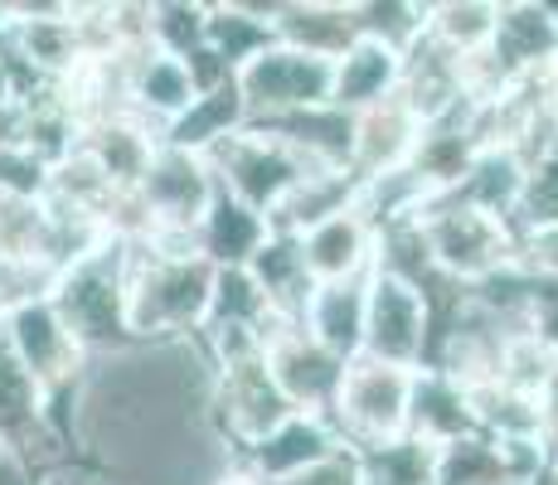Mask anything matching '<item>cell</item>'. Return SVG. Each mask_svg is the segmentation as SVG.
Returning a JSON list of instances; mask_svg holds the SVG:
<instances>
[{
	"instance_id": "cell-13",
	"label": "cell",
	"mask_w": 558,
	"mask_h": 485,
	"mask_svg": "<svg viewBox=\"0 0 558 485\" xmlns=\"http://www.w3.org/2000/svg\"><path fill=\"white\" fill-rule=\"evenodd\" d=\"M78 150L98 166V175L117 194H136V185L146 180V170H151V160L160 150V136L146 122H136V117L112 112V117H93V122H83Z\"/></svg>"
},
{
	"instance_id": "cell-34",
	"label": "cell",
	"mask_w": 558,
	"mask_h": 485,
	"mask_svg": "<svg viewBox=\"0 0 558 485\" xmlns=\"http://www.w3.org/2000/svg\"><path fill=\"white\" fill-rule=\"evenodd\" d=\"M524 330H530L534 340H544L549 350H558V282H554V277H534Z\"/></svg>"
},
{
	"instance_id": "cell-10",
	"label": "cell",
	"mask_w": 558,
	"mask_h": 485,
	"mask_svg": "<svg viewBox=\"0 0 558 485\" xmlns=\"http://www.w3.org/2000/svg\"><path fill=\"white\" fill-rule=\"evenodd\" d=\"M263 364H267L272 384L282 388V398L296 408V413H320V417H330L336 393H340L345 369H350L345 360H336L330 350H320L296 320H277L272 326Z\"/></svg>"
},
{
	"instance_id": "cell-19",
	"label": "cell",
	"mask_w": 558,
	"mask_h": 485,
	"mask_svg": "<svg viewBox=\"0 0 558 485\" xmlns=\"http://www.w3.org/2000/svg\"><path fill=\"white\" fill-rule=\"evenodd\" d=\"M272 39L336 63L360 39L355 0H345V5H330V0H287V5L272 10Z\"/></svg>"
},
{
	"instance_id": "cell-29",
	"label": "cell",
	"mask_w": 558,
	"mask_h": 485,
	"mask_svg": "<svg viewBox=\"0 0 558 485\" xmlns=\"http://www.w3.org/2000/svg\"><path fill=\"white\" fill-rule=\"evenodd\" d=\"M272 326H277V311H272V301L263 296V287L253 282L248 267L214 272V296H209V320H204V330H263V336H272Z\"/></svg>"
},
{
	"instance_id": "cell-21",
	"label": "cell",
	"mask_w": 558,
	"mask_h": 485,
	"mask_svg": "<svg viewBox=\"0 0 558 485\" xmlns=\"http://www.w3.org/2000/svg\"><path fill=\"white\" fill-rule=\"evenodd\" d=\"M417 132H423V122L403 107V97H389V102L360 112L350 170H355L360 180H369V175H384V170L408 166V156H413V146H417Z\"/></svg>"
},
{
	"instance_id": "cell-12",
	"label": "cell",
	"mask_w": 558,
	"mask_h": 485,
	"mask_svg": "<svg viewBox=\"0 0 558 485\" xmlns=\"http://www.w3.org/2000/svg\"><path fill=\"white\" fill-rule=\"evenodd\" d=\"M302 243V263L311 272L316 287H330V282H364L379 263V233L364 223V214L350 204V209L330 214L326 223L316 229L296 233Z\"/></svg>"
},
{
	"instance_id": "cell-23",
	"label": "cell",
	"mask_w": 558,
	"mask_h": 485,
	"mask_svg": "<svg viewBox=\"0 0 558 485\" xmlns=\"http://www.w3.org/2000/svg\"><path fill=\"white\" fill-rule=\"evenodd\" d=\"M248 126V107L233 83H219V88L199 93L175 122L160 132V146H175V150H190V156H214L229 136H239Z\"/></svg>"
},
{
	"instance_id": "cell-17",
	"label": "cell",
	"mask_w": 558,
	"mask_h": 485,
	"mask_svg": "<svg viewBox=\"0 0 558 485\" xmlns=\"http://www.w3.org/2000/svg\"><path fill=\"white\" fill-rule=\"evenodd\" d=\"M267 233H272V223H267L263 214L219 190L195 223V253L214 267V272H229V267L253 263L257 247L267 243Z\"/></svg>"
},
{
	"instance_id": "cell-14",
	"label": "cell",
	"mask_w": 558,
	"mask_h": 485,
	"mask_svg": "<svg viewBox=\"0 0 558 485\" xmlns=\"http://www.w3.org/2000/svg\"><path fill=\"white\" fill-rule=\"evenodd\" d=\"M336 447H345V441H340V433L330 427V417L292 413V417H282L272 433L257 437L253 447H243L239 461L253 471V476H263L267 485H282V481H292L296 471H306V466H316L320 457H330Z\"/></svg>"
},
{
	"instance_id": "cell-22",
	"label": "cell",
	"mask_w": 558,
	"mask_h": 485,
	"mask_svg": "<svg viewBox=\"0 0 558 485\" xmlns=\"http://www.w3.org/2000/svg\"><path fill=\"white\" fill-rule=\"evenodd\" d=\"M524 185H530V166L520 160V150L486 146L476 160H471L466 175H461V185L447 190V194L461 204H471V209L490 214V219L514 223L520 219V204H524Z\"/></svg>"
},
{
	"instance_id": "cell-28",
	"label": "cell",
	"mask_w": 558,
	"mask_h": 485,
	"mask_svg": "<svg viewBox=\"0 0 558 485\" xmlns=\"http://www.w3.org/2000/svg\"><path fill=\"white\" fill-rule=\"evenodd\" d=\"M350 451L360 457V485H437V447L413 433Z\"/></svg>"
},
{
	"instance_id": "cell-30",
	"label": "cell",
	"mask_w": 558,
	"mask_h": 485,
	"mask_svg": "<svg viewBox=\"0 0 558 485\" xmlns=\"http://www.w3.org/2000/svg\"><path fill=\"white\" fill-rule=\"evenodd\" d=\"M355 25L360 39L408 53L427 29V5H413V0H355Z\"/></svg>"
},
{
	"instance_id": "cell-41",
	"label": "cell",
	"mask_w": 558,
	"mask_h": 485,
	"mask_svg": "<svg viewBox=\"0 0 558 485\" xmlns=\"http://www.w3.org/2000/svg\"><path fill=\"white\" fill-rule=\"evenodd\" d=\"M544 485H558V451H554V466H549V476H544Z\"/></svg>"
},
{
	"instance_id": "cell-6",
	"label": "cell",
	"mask_w": 558,
	"mask_h": 485,
	"mask_svg": "<svg viewBox=\"0 0 558 485\" xmlns=\"http://www.w3.org/2000/svg\"><path fill=\"white\" fill-rule=\"evenodd\" d=\"M204 160H209L219 190L233 194V199H243L248 209L263 214V219H272L277 204L311 175V166L296 156L292 146L277 142L272 132H263V126H253V122Z\"/></svg>"
},
{
	"instance_id": "cell-3",
	"label": "cell",
	"mask_w": 558,
	"mask_h": 485,
	"mask_svg": "<svg viewBox=\"0 0 558 485\" xmlns=\"http://www.w3.org/2000/svg\"><path fill=\"white\" fill-rule=\"evenodd\" d=\"M417 233L427 243L437 277L457 287H476L496 277L500 267L520 263V233L506 219L471 209V204L452 199V194H433L427 209L417 214Z\"/></svg>"
},
{
	"instance_id": "cell-37",
	"label": "cell",
	"mask_w": 558,
	"mask_h": 485,
	"mask_svg": "<svg viewBox=\"0 0 558 485\" xmlns=\"http://www.w3.org/2000/svg\"><path fill=\"white\" fill-rule=\"evenodd\" d=\"M534 413H539V433L558 451V369L544 379V388L534 393Z\"/></svg>"
},
{
	"instance_id": "cell-39",
	"label": "cell",
	"mask_w": 558,
	"mask_h": 485,
	"mask_svg": "<svg viewBox=\"0 0 558 485\" xmlns=\"http://www.w3.org/2000/svg\"><path fill=\"white\" fill-rule=\"evenodd\" d=\"M53 485H98V476L83 471L78 461H59V466H53Z\"/></svg>"
},
{
	"instance_id": "cell-35",
	"label": "cell",
	"mask_w": 558,
	"mask_h": 485,
	"mask_svg": "<svg viewBox=\"0 0 558 485\" xmlns=\"http://www.w3.org/2000/svg\"><path fill=\"white\" fill-rule=\"evenodd\" d=\"M282 485H360V457L350 447H336L330 457H320L316 466L296 471V476Z\"/></svg>"
},
{
	"instance_id": "cell-26",
	"label": "cell",
	"mask_w": 558,
	"mask_h": 485,
	"mask_svg": "<svg viewBox=\"0 0 558 485\" xmlns=\"http://www.w3.org/2000/svg\"><path fill=\"white\" fill-rule=\"evenodd\" d=\"M355 190H360V175L355 170H311V175L277 204V214L267 223L282 233H306L316 223H326L330 214L350 209L355 204Z\"/></svg>"
},
{
	"instance_id": "cell-42",
	"label": "cell",
	"mask_w": 558,
	"mask_h": 485,
	"mask_svg": "<svg viewBox=\"0 0 558 485\" xmlns=\"http://www.w3.org/2000/svg\"><path fill=\"white\" fill-rule=\"evenodd\" d=\"M539 485H544V481H539Z\"/></svg>"
},
{
	"instance_id": "cell-40",
	"label": "cell",
	"mask_w": 558,
	"mask_h": 485,
	"mask_svg": "<svg viewBox=\"0 0 558 485\" xmlns=\"http://www.w3.org/2000/svg\"><path fill=\"white\" fill-rule=\"evenodd\" d=\"M214 485H267V481H263V476H253V471L243 466V461H233V466L223 471V476L214 481Z\"/></svg>"
},
{
	"instance_id": "cell-18",
	"label": "cell",
	"mask_w": 558,
	"mask_h": 485,
	"mask_svg": "<svg viewBox=\"0 0 558 485\" xmlns=\"http://www.w3.org/2000/svg\"><path fill=\"white\" fill-rule=\"evenodd\" d=\"M408 433L423 437L427 447H452L461 437H476V408H471V388L437 369L413 374V408H408Z\"/></svg>"
},
{
	"instance_id": "cell-32",
	"label": "cell",
	"mask_w": 558,
	"mask_h": 485,
	"mask_svg": "<svg viewBox=\"0 0 558 485\" xmlns=\"http://www.w3.org/2000/svg\"><path fill=\"white\" fill-rule=\"evenodd\" d=\"M437 485H514L490 437H461L437 451Z\"/></svg>"
},
{
	"instance_id": "cell-8",
	"label": "cell",
	"mask_w": 558,
	"mask_h": 485,
	"mask_svg": "<svg viewBox=\"0 0 558 485\" xmlns=\"http://www.w3.org/2000/svg\"><path fill=\"white\" fill-rule=\"evenodd\" d=\"M413 374L379 360H355L345 369V384L330 408V427L345 447H374L408 433V408H413Z\"/></svg>"
},
{
	"instance_id": "cell-4",
	"label": "cell",
	"mask_w": 558,
	"mask_h": 485,
	"mask_svg": "<svg viewBox=\"0 0 558 485\" xmlns=\"http://www.w3.org/2000/svg\"><path fill=\"white\" fill-rule=\"evenodd\" d=\"M0 340L15 354V364L39 384V393L49 398L53 423L69 433V398L78 388L83 369H88V350L73 340L69 320L53 311L49 291L39 296H25L0 316Z\"/></svg>"
},
{
	"instance_id": "cell-36",
	"label": "cell",
	"mask_w": 558,
	"mask_h": 485,
	"mask_svg": "<svg viewBox=\"0 0 558 485\" xmlns=\"http://www.w3.org/2000/svg\"><path fill=\"white\" fill-rule=\"evenodd\" d=\"M0 485H53V471L29 457V451L0 441Z\"/></svg>"
},
{
	"instance_id": "cell-20",
	"label": "cell",
	"mask_w": 558,
	"mask_h": 485,
	"mask_svg": "<svg viewBox=\"0 0 558 485\" xmlns=\"http://www.w3.org/2000/svg\"><path fill=\"white\" fill-rule=\"evenodd\" d=\"M364 282H369V277H364ZM364 282L316 287L306 296L302 316H296V326H302L320 350H330L345 364L364 360Z\"/></svg>"
},
{
	"instance_id": "cell-16",
	"label": "cell",
	"mask_w": 558,
	"mask_h": 485,
	"mask_svg": "<svg viewBox=\"0 0 558 485\" xmlns=\"http://www.w3.org/2000/svg\"><path fill=\"white\" fill-rule=\"evenodd\" d=\"M403 83V53L374 45V39H355L336 63H330V107L345 117H360L369 107L399 97Z\"/></svg>"
},
{
	"instance_id": "cell-5",
	"label": "cell",
	"mask_w": 558,
	"mask_h": 485,
	"mask_svg": "<svg viewBox=\"0 0 558 485\" xmlns=\"http://www.w3.org/2000/svg\"><path fill=\"white\" fill-rule=\"evenodd\" d=\"M433 354V301L423 287L374 267L364 282V360L423 369Z\"/></svg>"
},
{
	"instance_id": "cell-2",
	"label": "cell",
	"mask_w": 558,
	"mask_h": 485,
	"mask_svg": "<svg viewBox=\"0 0 558 485\" xmlns=\"http://www.w3.org/2000/svg\"><path fill=\"white\" fill-rule=\"evenodd\" d=\"M126 272H132V243L112 233L49 282L53 311L69 320L73 340L88 350V360L136 344L132 326H126Z\"/></svg>"
},
{
	"instance_id": "cell-24",
	"label": "cell",
	"mask_w": 558,
	"mask_h": 485,
	"mask_svg": "<svg viewBox=\"0 0 558 485\" xmlns=\"http://www.w3.org/2000/svg\"><path fill=\"white\" fill-rule=\"evenodd\" d=\"M248 272H253V282L263 287V296L272 301L277 320H296L306 296L316 291V282H311V272L302 263V243H296V233H282V229L267 233V243L257 247Z\"/></svg>"
},
{
	"instance_id": "cell-15",
	"label": "cell",
	"mask_w": 558,
	"mask_h": 485,
	"mask_svg": "<svg viewBox=\"0 0 558 485\" xmlns=\"http://www.w3.org/2000/svg\"><path fill=\"white\" fill-rule=\"evenodd\" d=\"M199 97L185 59H170L160 49H136L126 59V117L146 122L160 136L190 102Z\"/></svg>"
},
{
	"instance_id": "cell-25",
	"label": "cell",
	"mask_w": 558,
	"mask_h": 485,
	"mask_svg": "<svg viewBox=\"0 0 558 485\" xmlns=\"http://www.w3.org/2000/svg\"><path fill=\"white\" fill-rule=\"evenodd\" d=\"M272 10L277 5H209L204 20V49L223 63L229 73H239L253 53L272 45Z\"/></svg>"
},
{
	"instance_id": "cell-9",
	"label": "cell",
	"mask_w": 558,
	"mask_h": 485,
	"mask_svg": "<svg viewBox=\"0 0 558 485\" xmlns=\"http://www.w3.org/2000/svg\"><path fill=\"white\" fill-rule=\"evenodd\" d=\"M214 194H219V180H214L209 160L175 146H160L146 180L132 194L136 214H142V233L136 239H146V233H195L199 214L209 209Z\"/></svg>"
},
{
	"instance_id": "cell-38",
	"label": "cell",
	"mask_w": 558,
	"mask_h": 485,
	"mask_svg": "<svg viewBox=\"0 0 558 485\" xmlns=\"http://www.w3.org/2000/svg\"><path fill=\"white\" fill-rule=\"evenodd\" d=\"M25 97V83H20V69L10 59V49L0 45V102H20Z\"/></svg>"
},
{
	"instance_id": "cell-33",
	"label": "cell",
	"mask_w": 558,
	"mask_h": 485,
	"mask_svg": "<svg viewBox=\"0 0 558 485\" xmlns=\"http://www.w3.org/2000/svg\"><path fill=\"white\" fill-rule=\"evenodd\" d=\"M520 267L534 277H554L558 282V219L520 229Z\"/></svg>"
},
{
	"instance_id": "cell-11",
	"label": "cell",
	"mask_w": 558,
	"mask_h": 485,
	"mask_svg": "<svg viewBox=\"0 0 558 485\" xmlns=\"http://www.w3.org/2000/svg\"><path fill=\"white\" fill-rule=\"evenodd\" d=\"M214 427L223 433L233 451L253 447L263 433H272L282 417H292L296 408L282 398V388L272 384L263 360L233 364V369H214V398H209Z\"/></svg>"
},
{
	"instance_id": "cell-27",
	"label": "cell",
	"mask_w": 558,
	"mask_h": 485,
	"mask_svg": "<svg viewBox=\"0 0 558 485\" xmlns=\"http://www.w3.org/2000/svg\"><path fill=\"white\" fill-rule=\"evenodd\" d=\"M496 20H500L496 0H442V5H427V39L437 49L457 53L461 63H471L490 49Z\"/></svg>"
},
{
	"instance_id": "cell-7",
	"label": "cell",
	"mask_w": 558,
	"mask_h": 485,
	"mask_svg": "<svg viewBox=\"0 0 558 485\" xmlns=\"http://www.w3.org/2000/svg\"><path fill=\"white\" fill-rule=\"evenodd\" d=\"M233 88H239L243 107H248V122L296 117L330 102V59H316V53L272 39L263 53H253L233 73Z\"/></svg>"
},
{
	"instance_id": "cell-1",
	"label": "cell",
	"mask_w": 558,
	"mask_h": 485,
	"mask_svg": "<svg viewBox=\"0 0 558 485\" xmlns=\"http://www.w3.org/2000/svg\"><path fill=\"white\" fill-rule=\"evenodd\" d=\"M214 267L195 253V233H146L132 243L126 272V326L132 340H199L209 320Z\"/></svg>"
},
{
	"instance_id": "cell-31",
	"label": "cell",
	"mask_w": 558,
	"mask_h": 485,
	"mask_svg": "<svg viewBox=\"0 0 558 485\" xmlns=\"http://www.w3.org/2000/svg\"><path fill=\"white\" fill-rule=\"evenodd\" d=\"M204 20H209V5L156 0V5H146V45L170 53V59H190L204 49Z\"/></svg>"
}]
</instances>
